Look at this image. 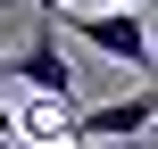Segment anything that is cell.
<instances>
[{
  "label": "cell",
  "mask_w": 158,
  "mask_h": 149,
  "mask_svg": "<svg viewBox=\"0 0 158 149\" xmlns=\"http://www.w3.org/2000/svg\"><path fill=\"white\" fill-rule=\"evenodd\" d=\"M67 33L117 66H150V17L142 8H67Z\"/></svg>",
  "instance_id": "6da1fadb"
},
{
  "label": "cell",
  "mask_w": 158,
  "mask_h": 149,
  "mask_svg": "<svg viewBox=\"0 0 158 149\" xmlns=\"http://www.w3.org/2000/svg\"><path fill=\"white\" fill-rule=\"evenodd\" d=\"M150 124H158V91H117L100 108H67L58 141H142Z\"/></svg>",
  "instance_id": "7a4b0ae2"
},
{
  "label": "cell",
  "mask_w": 158,
  "mask_h": 149,
  "mask_svg": "<svg viewBox=\"0 0 158 149\" xmlns=\"http://www.w3.org/2000/svg\"><path fill=\"white\" fill-rule=\"evenodd\" d=\"M0 66H8V75L33 91V100H50V108H67V100H75V58L58 50V33H50V25H42V33H33L17 58H0Z\"/></svg>",
  "instance_id": "3957f363"
},
{
  "label": "cell",
  "mask_w": 158,
  "mask_h": 149,
  "mask_svg": "<svg viewBox=\"0 0 158 149\" xmlns=\"http://www.w3.org/2000/svg\"><path fill=\"white\" fill-rule=\"evenodd\" d=\"M42 8H58V17H67V8H83V0H42Z\"/></svg>",
  "instance_id": "277c9868"
},
{
  "label": "cell",
  "mask_w": 158,
  "mask_h": 149,
  "mask_svg": "<svg viewBox=\"0 0 158 149\" xmlns=\"http://www.w3.org/2000/svg\"><path fill=\"white\" fill-rule=\"evenodd\" d=\"M108 8H150V0H108Z\"/></svg>",
  "instance_id": "5b68a950"
},
{
  "label": "cell",
  "mask_w": 158,
  "mask_h": 149,
  "mask_svg": "<svg viewBox=\"0 0 158 149\" xmlns=\"http://www.w3.org/2000/svg\"><path fill=\"white\" fill-rule=\"evenodd\" d=\"M150 75H158V33H150Z\"/></svg>",
  "instance_id": "8992f818"
},
{
  "label": "cell",
  "mask_w": 158,
  "mask_h": 149,
  "mask_svg": "<svg viewBox=\"0 0 158 149\" xmlns=\"http://www.w3.org/2000/svg\"><path fill=\"white\" fill-rule=\"evenodd\" d=\"M150 33H158V0H150Z\"/></svg>",
  "instance_id": "52a82bcc"
},
{
  "label": "cell",
  "mask_w": 158,
  "mask_h": 149,
  "mask_svg": "<svg viewBox=\"0 0 158 149\" xmlns=\"http://www.w3.org/2000/svg\"><path fill=\"white\" fill-rule=\"evenodd\" d=\"M0 149H17V141H8V133H0Z\"/></svg>",
  "instance_id": "ba28073f"
},
{
  "label": "cell",
  "mask_w": 158,
  "mask_h": 149,
  "mask_svg": "<svg viewBox=\"0 0 158 149\" xmlns=\"http://www.w3.org/2000/svg\"><path fill=\"white\" fill-rule=\"evenodd\" d=\"M0 8H17V0H0Z\"/></svg>",
  "instance_id": "9c48e42d"
}]
</instances>
